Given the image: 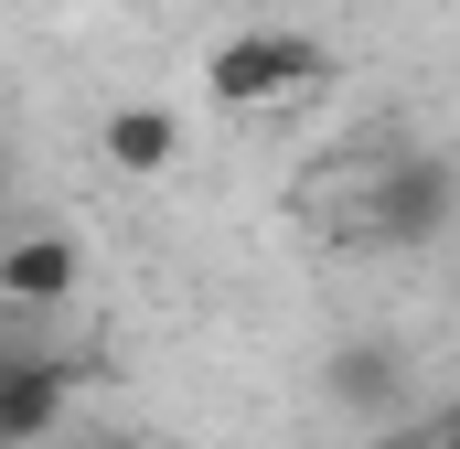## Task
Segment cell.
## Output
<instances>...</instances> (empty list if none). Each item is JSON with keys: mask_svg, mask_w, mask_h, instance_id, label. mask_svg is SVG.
Listing matches in <instances>:
<instances>
[{"mask_svg": "<svg viewBox=\"0 0 460 449\" xmlns=\"http://www.w3.org/2000/svg\"><path fill=\"white\" fill-rule=\"evenodd\" d=\"M450 224H460V161L450 150H418V139L364 150V172H353V235L364 246H439Z\"/></svg>", "mask_w": 460, "mask_h": 449, "instance_id": "6da1fadb", "label": "cell"}, {"mask_svg": "<svg viewBox=\"0 0 460 449\" xmlns=\"http://www.w3.org/2000/svg\"><path fill=\"white\" fill-rule=\"evenodd\" d=\"M322 75H332L322 32H289V22H246V32H226V43L204 54L215 108H279V97H300V86H322Z\"/></svg>", "mask_w": 460, "mask_h": 449, "instance_id": "7a4b0ae2", "label": "cell"}, {"mask_svg": "<svg viewBox=\"0 0 460 449\" xmlns=\"http://www.w3.org/2000/svg\"><path fill=\"white\" fill-rule=\"evenodd\" d=\"M75 396H86V353H54V342H11L0 353V439L11 449H54Z\"/></svg>", "mask_w": 460, "mask_h": 449, "instance_id": "3957f363", "label": "cell"}, {"mask_svg": "<svg viewBox=\"0 0 460 449\" xmlns=\"http://www.w3.org/2000/svg\"><path fill=\"white\" fill-rule=\"evenodd\" d=\"M86 289V246L65 235V224H22L11 246H0V311L11 321H43V311H65Z\"/></svg>", "mask_w": 460, "mask_h": 449, "instance_id": "277c9868", "label": "cell"}, {"mask_svg": "<svg viewBox=\"0 0 460 449\" xmlns=\"http://www.w3.org/2000/svg\"><path fill=\"white\" fill-rule=\"evenodd\" d=\"M322 385H332V407L364 418V428H407V396H418L396 342H343V353L322 364Z\"/></svg>", "mask_w": 460, "mask_h": 449, "instance_id": "5b68a950", "label": "cell"}, {"mask_svg": "<svg viewBox=\"0 0 460 449\" xmlns=\"http://www.w3.org/2000/svg\"><path fill=\"white\" fill-rule=\"evenodd\" d=\"M97 161L128 172V182H172V172H182V118L150 108V97H128V108L97 118Z\"/></svg>", "mask_w": 460, "mask_h": 449, "instance_id": "8992f818", "label": "cell"}, {"mask_svg": "<svg viewBox=\"0 0 460 449\" xmlns=\"http://www.w3.org/2000/svg\"><path fill=\"white\" fill-rule=\"evenodd\" d=\"M364 449H439V428H429V418H407V428H375Z\"/></svg>", "mask_w": 460, "mask_h": 449, "instance_id": "52a82bcc", "label": "cell"}, {"mask_svg": "<svg viewBox=\"0 0 460 449\" xmlns=\"http://www.w3.org/2000/svg\"><path fill=\"white\" fill-rule=\"evenodd\" d=\"M429 428H439V449H460V396H450V407H429Z\"/></svg>", "mask_w": 460, "mask_h": 449, "instance_id": "ba28073f", "label": "cell"}, {"mask_svg": "<svg viewBox=\"0 0 460 449\" xmlns=\"http://www.w3.org/2000/svg\"><path fill=\"white\" fill-rule=\"evenodd\" d=\"M65 449H139V439H65Z\"/></svg>", "mask_w": 460, "mask_h": 449, "instance_id": "9c48e42d", "label": "cell"}]
</instances>
